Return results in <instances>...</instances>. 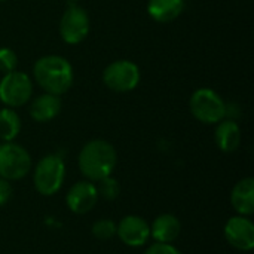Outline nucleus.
<instances>
[{
    "label": "nucleus",
    "mask_w": 254,
    "mask_h": 254,
    "mask_svg": "<svg viewBox=\"0 0 254 254\" xmlns=\"http://www.w3.org/2000/svg\"><path fill=\"white\" fill-rule=\"evenodd\" d=\"M79 170L82 176L97 183L98 180L112 176L116 168L118 155L115 147L106 140H91L88 141L79 153Z\"/></svg>",
    "instance_id": "1"
},
{
    "label": "nucleus",
    "mask_w": 254,
    "mask_h": 254,
    "mask_svg": "<svg viewBox=\"0 0 254 254\" xmlns=\"http://www.w3.org/2000/svg\"><path fill=\"white\" fill-rule=\"evenodd\" d=\"M33 74L39 86L54 95L65 94L73 83L71 64L60 55H45L34 63Z\"/></svg>",
    "instance_id": "2"
},
{
    "label": "nucleus",
    "mask_w": 254,
    "mask_h": 254,
    "mask_svg": "<svg viewBox=\"0 0 254 254\" xmlns=\"http://www.w3.org/2000/svg\"><path fill=\"white\" fill-rule=\"evenodd\" d=\"M65 179V165L64 161L58 155H46L43 156L33 174V183L36 190L43 196L55 195Z\"/></svg>",
    "instance_id": "3"
},
{
    "label": "nucleus",
    "mask_w": 254,
    "mask_h": 254,
    "mask_svg": "<svg viewBox=\"0 0 254 254\" xmlns=\"http://www.w3.org/2000/svg\"><path fill=\"white\" fill-rule=\"evenodd\" d=\"M190 112L195 119L202 124H219L225 119L228 107L223 98L210 88L196 89L189 101Z\"/></svg>",
    "instance_id": "4"
},
{
    "label": "nucleus",
    "mask_w": 254,
    "mask_h": 254,
    "mask_svg": "<svg viewBox=\"0 0 254 254\" xmlns=\"http://www.w3.org/2000/svg\"><path fill=\"white\" fill-rule=\"evenodd\" d=\"M31 168V158L28 152L12 141L0 144V177L13 182L24 179Z\"/></svg>",
    "instance_id": "5"
},
{
    "label": "nucleus",
    "mask_w": 254,
    "mask_h": 254,
    "mask_svg": "<svg viewBox=\"0 0 254 254\" xmlns=\"http://www.w3.org/2000/svg\"><path fill=\"white\" fill-rule=\"evenodd\" d=\"M104 85L115 92H129L140 83V68L128 60H118L103 71Z\"/></svg>",
    "instance_id": "6"
},
{
    "label": "nucleus",
    "mask_w": 254,
    "mask_h": 254,
    "mask_svg": "<svg viewBox=\"0 0 254 254\" xmlns=\"http://www.w3.org/2000/svg\"><path fill=\"white\" fill-rule=\"evenodd\" d=\"M33 94V83L22 71H9L0 80V101L13 109L28 103Z\"/></svg>",
    "instance_id": "7"
},
{
    "label": "nucleus",
    "mask_w": 254,
    "mask_h": 254,
    "mask_svg": "<svg viewBox=\"0 0 254 254\" xmlns=\"http://www.w3.org/2000/svg\"><path fill=\"white\" fill-rule=\"evenodd\" d=\"M89 33V16L85 12V9H82L77 4L70 6L61 21H60V34L61 39L68 43V45H77L82 40L86 39Z\"/></svg>",
    "instance_id": "8"
},
{
    "label": "nucleus",
    "mask_w": 254,
    "mask_h": 254,
    "mask_svg": "<svg viewBox=\"0 0 254 254\" xmlns=\"http://www.w3.org/2000/svg\"><path fill=\"white\" fill-rule=\"evenodd\" d=\"M225 238L237 250L250 252L254 249V225L246 216L231 217L225 225Z\"/></svg>",
    "instance_id": "9"
},
{
    "label": "nucleus",
    "mask_w": 254,
    "mask_h": 254,
    "mask_svg": "<svg viewBox=\"0 0 254 254\" xmlns=\"http://www.w3.org/2000/svg\"><path fill=\"white\" fill-rule=\"evenodd\" d=\"M116 235L128 247H143L150 238V225L140 216H125L116 225Z\"/></svg>",
    "instance_id": "10"
},
{
    "label": "nucleus",
    "mask_w": 254,
    "mask_h": 254,
    "mask_svg": "<svg viewBox=\"0 0 254 254\" xmlns=\"http://www.w3.org/2000/svg\"><path fill=\"white\" fill-rule=\"evenodd\" d=\"M65 202L71 213L76 214L89 213L98 202V192L95 185L89 180L77 182L68 189Z\"/></svg>",
    "instance_id": "11"
},
{
    "label": "nucleus",
    "mask_w": 254,
    "mask_h": 254,
    "mask_svg": "<svg viewBox=\"0 0 254 254\" xmlns=\"http://www.w3.org/2000/svg\"><path fill=\"white\" fill-rule=\"evenodd\" d=\"M231 204L238 216L250 217L254 213V180L246 177L240 180L231 193Z\"/></svg>",
    "instance_id": "12"
},
{
    "label": "nucleus",
    "mask_w": 254,
    "mask_h": 254,
    "mask_svg": "<svg viewBox=\"0 0 254 254\" xmlns=\"http://www.w3.org/2000/svg\"><path fill=\"white\" fill-rule=\"evenodd\" d=\"M182 232V223L174 214H161L150 225V237L156 243L171 244L174 243Z\"/></svg>",
    "instance_id": "13"
},
{
    "label": "nucleus",
    "mask_w": 254,
    "mask_h": 254,
    "mask_svg": "<svg viewBox=\"0 0 254 254\" xmlns=\"http://www.w3.org/2000/svg\"><path fill=\"white\" fill-rule=\"evenodd\" d=\"M214 140L217 147L225 153L235 152L241 144V129L240 125L232 119H223L217 124Z\"/></svg>",
    "instance_id": "14"
},
{
    "label": "nucleus",
    "mask_w": 254,
    "mask_h": 254,
    "mask_svg": "<svg viewBox=\"0 0 254 254\" xmlns=\"http://www.w3.org/2000/svg\"><path fill=\"white\" fill-rule=\"evenodd\" d=\"M61 110V98L54 94H42L34 98L30 106V116L36 122H49L58 116Z\"/></svg>",
    "instance_id": "15"
},
{
    "label": "nucleus",
    "mask_w": 254,
    "mask_h": 254,
    "mask_svg": "<svg viewBox=\"0 0 254 254\" xmlns=\"http://www.w3.org/2000/svg\"><path fill=\"white\" fill-rule=\"evenodd\" d=\"M185 9V0H149L147 12L159 24H167L180 16Z\"/></svg>",
    "instance_id": "16"
},
{
    "label": "nucleus",
    "mask_w": 254,
    "mask_h": 254,
    "mask_svg": "<svg viewBox=\"0 0 254 254\" xmlns=\"http://www.w3.org/2000/svg\"><path fill=\"white\" fill-rule=\"evenodd\" d=\"M21 131V119L18 113L10 109L4 107L0 110V140L13 141Z\"/></svg>",
    "instance_id": "17"
},
{
    "label": "nucleus",
    "mask_w": 254,
    "mask_h": 254,
    "mask_svg": "<svg viewBox=\"0 0 254 254\" xmlns=\"http://www.w3.org/2000/svg\"><path fill=\"white\" fill-rule=\"evenodd\" d=\"M95 188H97V192H98V198H103L106 201H115L121 193V185L112 176L98 180Z\"/></svg>",
    "instance_id": "18"
},
{
    "label": "nucleus",
    "mask_w": 254,
    "mask_h": 254,
    "mask_svg": "<svg viewBox=\"0 0 254 254\" xmlns=\"http://www.w3.org/2000/svg\"><path fill=\"white\" fill-rule=\"evenodd\" d=\"M92 235L97 238V240H101V241H106V240H110L116 235V223L110 219H101V220H97L94 225H92V229H91Z\"/></svg>",
    "instance_id": "19"
},
{
    "label": "nucleus",
    "mask_w": 254,
    "mask_h": 254,
    "mask_svg": "<svg viewBox=\"0 0 254 254\" xmlns=\"http://www.w3.org/2000/svg\"><path fill=\"white\" fill-rule=\"evenodd\" d=\"M18 65V57L10 48H0V71H13Z\"/></svg>",
    "instance_id": "20"
},
{
    "label": "nucleus",
    "mask_w": 254,
    "mask_h": 254,
    "mask_svg": "<svg viewBox=\"0 0 254 254\" xmlns=\"http://www.w3.org/2000/svg\"><path fill=\"white\" fill-rule=\"evenodd\" d=\"M144 254H183L179 249H176L173 244H162V243H155L150 247H147V250Z\"/></svg>",
    "instance_id": "21"
},
{
    "label": "nucleus",
    "mask_w": 254,
    "mask_h": 254,
    "mask_svg": "<svg viewBox=\"0 0 254 254\" xmlns=\"http://www.w3.org/2000/svg\"><path fill=\"white\" fill-rule=\"evenodd\" d=\"M12 192L13 190H12L10 183L7 180H4V179L0 177V207L9 202V199L12 196Z\"/></svg>",
    "instance_id": "22"
},
{
    "label": "nucleus",
    "mask_w": 254,
    "mask_h": 254,
    "mask_svg": "<svg viewBox=\"0 0 254 254\" xmlns=\"http://www.w3.org/2000/svg\"><path fill=\"white\" fill-rule=\"evenodd\" d=\"M0 1H4V0H0Z\"/></svg>",
    "instance_id": "23"
}]
</instances>
